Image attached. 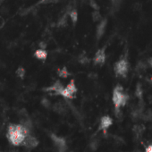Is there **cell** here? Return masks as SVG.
Here are the masks:
<instances>
[{
  "instance_id": "16",
  "label": "cell",
  "mask_w": 152,
  "mask_h": 152,
  "mask_svg": "<svg viewBox=\"0 0 152 152\" xmlns=\"http://www.w3.org/2000/svg\"><path fill=\"white\" fill-rule=\"evenodd\" d=\"M57 73H58V76H59L60 78H63V79L67 78V77L69 76V74H70L66 67H63V68L59 69Z\"/></svg>"
},
{
  "instance_id": "4",
  "label": "cell",
  "mask_w": 152,
  "mask_h": 152,
  "mask_svg": "<svg viewBox=\"0 0 152 152\" xmlns=\"http://www.w3.org/2000/svg\"><path fill=\"white\" fill-rule=\"evenodd\" d=\"M49 136H50V139L52 140L53 143L55 144V146L57 148L58 152H66L67 146H66V140L65 138L60 137L53 133H51L49 134Z\"/></svg>"
},
{
  "instance_id": "9",
  "label": "cell",
  "mask_w": 152,
  "mask_h": 152,
  "mask_svg": "<svg viewBox=\"0 0 152 152\" xmlns=\"http://www.w3.org/2000/svg\"><path fill=\"white\" fill-rule=\"evenodd\" d=\"M65 86L61 83L59 81H56L53 85L49 86V87H47L44 89L45 91H54V92L56 94V95H60L61 91H62L64 89Z\"/></svg>"
},
{
  "instance_id": "27",
  "label": "cell",
  "mask_w": 152,
  "mask_h": 152,
  "mask_svg": "<svg viewBox=\"0 0 152 152\" xmlns=\"http://www.w3.org/2000/svg\"><path fill=\"white\" fill-rule=\"evenodd\" d=\"M47 43L45 42V41H41V42H40V44H39V47H40V48H41V49H46V48H47Z\"/></svg>"
},
{
  "instance_id": "15",
  "label": "cell",
  "mask_w": 152,
  "mask_h": 152,
  "mask_svg": "<svg viewBox=\"0 0 152 152\" xmlns=\"http://www.w3.org/2000/svg\"><path fill=\"white\" fill-rule=\"evenodd\" d=\"M135 95L136 97L139 99L140 101L143 100V91H142V88H141V84L138 83L135 89Z\"/></svg>"
},
{
  "instance_id": "7",
  "label": "cell",
  "mask_w": 152,
  "mask_h": 152,
  "mask_svg": "<svg viewBox=\"0 0 152 152\" xmlns=\"http://www.w3.org/2000/svg\"><path fill=\"white\" fill-rule=\"evenodd\" d=\"M22 145L27 148H34L39 145V140L36 137L30 135V133L25 137V139L22 142Z\"/></svg>"
},
{
  "instance_id": "20",
  "label": "cell",
  "mask_w": 152,
  "mask_h": 152,
  "mask_svg": "<svg viewBox=\"0 0 152 152\" xmlns=\"http://www.w3.org/2000/svg\"><path fill=\"white\" fill-rule=\"evenodd\" d=\"M61 0H40L38 5H48V4H56L59 3Z\"/></svg>"
},
{
  "instance_id": "21",
  "label": "cell",
  "mask_w": 152,
  "mask_h": 152,
  "mask_svg": "<svg viewBox=\"0 0 152 152\" xmlns=\"http://www.w3.org/2000/svg\"><path fill=\"white\" fill-rule=\"evenodd\" d=\"M79 61H80V63L81 65L85 66V65H88L89 63V58L87 55H85L84 54H82L81 55H80V60Z\"/></svg>"
},
{
  "instance_id": "11",
  "label": "cell",
  "mask_w": 152,
  "mask_h": 152,
  "mask_svg": "<svg viewBox=\"0 0 152 152\" xmlns=\"http://www.w3.org/2000/svg\"><path fill=\"white\" fill-rule=\"evenodd\" d=\"M52 108L55 113L63 115V114L66 113L67 105H66V103H64V102H56L53 105Z\"/></svg>"
},
{
  "instance_id": "1",
  "label": "cell",
  "mask_w": 152,
  "mask_h": 152,
  "mask_svg": "<svg viewBox=\"0 0 152 152\" xmlns=\"http://www.w3.org/2000/svg\"><path fill=\"white\" fill-rule=\"evenodd\" d=\"M30 134V130L20 125H10L7 131V138L14 146L22 145L25 137Z\"/></svg>"
},
{
  "instance_id": "6",
  "label": "cell",
  "mask_w": 152,
  "mask_h": 152,
  "mask_svg": "<svg viewBox=\"0 0 152 152\" xmlns=\"http://www.w3.org/2000/svg\"><path fill=\"white\" fill-rule=\"evenodd\" d=\"M107 25V18L101 19V21L99 22V24H98L97 29H96V38L98 40H99L103 37V35L105 34Z\"/></svg>"
},
{
  "instance_id": "3",
  "label": "cell",
  "mask_w": 152,
  "mask_h": 152,
  "mask_svg": "<svg viewBox=\"0 0 152 152\" xmlns=\"http://www.w3.org/2000/svg\"><path fill=\"white\" fill-rule=\"evenodd\" d=\"M129 67H130V65H129L128 60L126 58H121L115 64L114 70L117 76L125 77L128 73Z\"/></svg>"
},
{
  "instance_id": "31",
  "label": "cell",
  "mask_w": 152,
  "mask_h": 152,
  "mask_svg": "<svg viewBox=\"0 0 152 152\" xmlns=\"http://www.w3.org/2000/svg\"><path fill=\"white\" fill-rule=\"evenodd\" d=\"M10 152H18V151L17 150H11Z\"/></svg>"
},
{
  "instance_id": "18",
  "label": "cell",
  "mask_w": 152,
  "mask_h": 152,
  "mask_svg": "<svg viewBox=\"0 0 152 152\" xmlns=\"http://www.w3.org/2000/svg\"><path fill=\"white\" fill-rule=\"evenodd\" d=\"M102 19V16L100 14V13L99 12V10H95L93 13H92V20L94 22H99V21H101Z\"/></svg>"
},
{
  "instance_id": "10",
  "label": "cell",
  "mask_w": 152,
  "mask_h": 152,
  "mask_svg": "<svg viewBox=\"0 0 152 152\" xmlns=\"http://www.w3.org/2000/svg\"><path fill=\"white\" fill-rule=\"evenodd\" d=\"M112 124H113V119L108 115H104L100 120L99 129L106 132L112 125Z\"/></svg>"
},
{
  "instance_id": "30",
  "label": "cell",
  "mask_w": 152,
  "mask_h": 152,
  "mask_svg": "<svg viewBox=\"0 0 152 152\" xmlns=\"http://www.w3.org/2000/svg\"><path fill=\"white\" fill-rule=\"evenodd\" d=\"M4 1H5V0H0V5H1Z\"/></svg>"
},
{
  "instance_id": "14",
  "label": "cell",
  "mask_w": 152,
  "mask_h": 152,
  "mask_svg": "<svg viewBox=\"0 0 152 152\" xmlns=\"http://www.w3.org/2000/svg\"><path fill=\"white\" fill-rule=\"evenodd\" d=\"M144 130H145V127L142 125H136L133 128V131L135 133V135H136L137 138H139L140 136H141V134L144 132Z\"/></svg>"
},
{
  "instance_id": "17",
  "label": "cell",
  "mask_w": 152,
  "mask_h": 152,
  "mask_svg": "<svg viewBox=\"0 0 152 152\" xmlns=\"http://www.w3.org/2000/svg\"><path fill=\"white\" fill-rule=\"evenodd\" d=\"M68 15L70 16L72 22L75 24V23L77 22V21H78V13H77V10H76V9H72V10L69 12Z\"/></svg>"
},
{
  "instance_id": "2",
  "label": "cell",
  "mask_w": 152,
  "mask_h": 152,
  "mask_svg": "<svg viewBox=\"0 0 152 152\" xmlns=\"http://www.w3.org/2000/svg\"><path fill=\"white\" fill-rule=\"evenodd\" d=\"M113 103L115 105V110L120 109V107H125L129 99V96L124 92V88L121 85H116L113 91Z\"/></svg>"
},
{
  "instance_id": "25",
  "label": "cell",
  "mask_w": 152,
  "mask_h": 152,
  "mask_svg": "<svg viewBox=\"0 0 152 152\" xmlns=\"http://www.w3.org/2000/svg\"><path fill=\"white\" fill-rule=\"evenodd\" d=\"M89 4H90V6H92L95 10H99V6L97 5V3L95 2V0H90V1H89Z\"/></svg>"
},
{
  "instance_id": "23",
  "label": "cell",
  "mask_w": 152,
  "mask_h": 152,
  "mask_svg": "<svg viewBox=\"0 0 152 152\" xmlns=\"http://www.w3.org/2000/svg\"><path fill=\"white\" fill-rule=\"evenodd\" d=\"M41 104H42V106H44L46 108H49V107H51L50 101H49L48 99H46V98H44V99H41Z\"/></svg>"
},
{
  "instance_id": "22",
  "label": "cell",
  "mask_w": 152,
  "mask_h": 152,
  "mask_svg": "<svg viewBox=\"0 0 152 152\" xmlns=\"http://www.w3.org/2000/svg\"><path fill=\"white\" fill-rule=\"evenodd\" d=\"M112 2V6L115 9H118L122 4V0H111Z\"/></svg>"
},
{
  "instance_id": "8",
  "label": "cell",
  "mask_w": 152,
  "mask_h": 152,
  "mask_svg": "<svg viewBox=\"0 0 152 152\" xmlns=\"http://www.w3.org/2000/svg\"><path fill=\"white\" fill-rule=\"evenodd\" d=\"M94 65L96 66H102L106 62V53H105V48L99 49L93 58Z\"/></svg>"
},
{
  "instance_id": "12",
  "label": "cell",
  "mask_w": 152,
  "mask_h": 152,
  "mask_svg": "<svg viewBox=\"0 0 152 152\" xmlns=\"http://www.w3.org/2000/svg\"><path fill=\"white\" fill-rule=\"evenodd\" d=\"M68 14L69 13L67 12L59 18V20L57 22V27L65 28L66 26H67V24H68Z\"/></svg>"
},
{
  "instance_id": "13",
  "label": "cell",
  "mask_w": 152,
  "mask_h": 152,
  "mask_svg": "<svg viewBox=\"0 0 152 152\" xmlns=\"http://www.w3.org/2000/svg\"><path fill=\"white\" fill-rule=\"evenodd\" d=\"M34 56H35L37 59H39V60H42V61H44V60H46V59H47V57H48V52H47L45 49H41V48H40V49H37V50L35 51V53H34Z\"/></svg>"
},
{
  "instance_id": "24",
  "label": "cell",
  "mask_w": 152,
  "mask_h": 152,
  "mask_svg": "<svg viewBox=\"0 0 152 152\" xmlns=\"http://www.w3.org/2000/svg\"><path fill=\"white\" fill-rule=\"evenodd\" d=\"M146 69V66L143 64V63H139L138 65H137V66H136V71H138V72H142V71H144Z\"/></svg>"
},
{
  "instance_id": "5",
  "label": "cell",
  "mask_w": 152,
  "mask_h": 152,
  "mask_svg": "<svg viewBox=\"0 0 152 152\" xmlns=\"http://www.w3.org/2000/svg\"><path fill=\"white\" fill-rule=\"evenodd\" d=\"M77 92V87L74 83L73 81H71L66 88H64V89L61 91L60 95L63 96L65 99H73L75 95V93Z\"/></svg>"
},
{
  "instance_id": "19",
  "label": "cell",
  "mask_w": 152,
  "mask_h": 152,
  "mask_svg": "<svg viewBox=\"0 0 152 152\" xmlns=\"http://www.w3.org/2000/svg\"><path fill=\"white\" fill-rule=\"evenodd\" d=\"M15 74L17 75V77H19L20 79H23L25 76V69L22 66H19L15 72Z\"/></svg>"
},
{
  "instance_id": "29",
  "label": "cell",
  "mask_w": 152,
  "mask_h": 152,
  "mask_svg": "<svg viewBox=\"0 0 152 152\" xmlns=\"http://www.w3.org/2000/svg\"><path fill=\"white\" fill-rule=\"evenodd\" d=\"M148 64L149 65V66H151V67H152V57H150V58L148 60Z\"/></svg>"
},
{
  "instance_id": "26",
  "label": "cell",
  "mask_w": 152,
  "mask_h": 152,
  "mask_svg": "<svg viewBox=\"0 0 152 152\" xmlns=\"http://www.w3.org/2000/svg\"><path fill=\"white\" fill-rule=\"evenodd\" d=\"M5 24H6V21H5V19L3 18V16L0 15V30H1V29L5 26Z\"/></svg>"
},
{
  "instance_id": "28",
  "label": "cell",
  "mask_w": 152,
  "mask_h": 152,
  "mask_svg": "<svg viewBox=\"0 0 152 152\" xmlns=\"http://www.w3.org/2000/svg\"><path fill=\"white\" fill-rule=\"evenodd\" d=\"M145 152H152V144H151V145H148V146L146 148Z\"/></svg>"
}]
</instances>
